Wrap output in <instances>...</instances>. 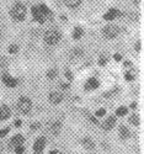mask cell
Returning <instances> with one entry per match:
<instances>
[{
	"mask_svg": "<svg viewBox=\"0 0 144 154\" xmlns=\"http://www.w3.org/2000/svg\"><path fill=\"white\" fill-rule=\"evenodd\" d=\"M44 146H46V138L44 137H40L37 138V140L33 144V152L35 154H42L43 153V149H44Z\"/></svg>",
	"mask_w": 144,
	"mask_h": 154,
	"instance_id": "obj_5",
	"label": "cell"
},
{
	"mask_svg": "<svg viewBox=\"0 0 144 154\" xmlns=\"http://www.w3.org/2000/svg\"><path fill=\"white\" fill-rule=\"evenodd\" d=\"M17 106H19V109H20V111L22 113H29L31 107H32V104H31V101H30L29 97H21L19 100Z\"/></svg>",
	"mask_w": 144,
	"mask_h": 154,
	"instance_id": "obj_3",
	"label": "cell"
},
{
	"mask_svg": "<svg viewBox=\"0 0 144 154\" xmlns=\"http://www.w3.org/2000/svg\"><path fill=\"white\" fill-rule=\"evenodd\" d=\"M83 33H84V31H83L81 27H75L74 29V32H73V37L74 38H80L83 36Z\"/></svg>",
	"mask_w": 144,
	"mask_h": 154,
	"instance_id": "obj_19",
	"label": "cell"
},
{
	"mask_svg": "<svg viewBox=\"0 0 144 154\" xmlns=\"http://www.w3.org/2000/svg\"><path fill=\"white\" fill-rule=\"evenodd\" d=\"M118 33V27L115 26V25H107L106 27L103 29V36L106 38H113Z\"/></svg>",
	"mask_w": 144,
	"mask_h": 154,
	"instance_id": "obj_4",
	"label": "cell"
},
{
	"mask_svg": "<svg viewBox=\"0 0 144 154\" xmlns=\"http://www.w3.org/2000/svg\"><path fill=\"white\" fill-rule=\"evenodd\" d=\"M120 136H121L123 139L128 138V137H129V130H128L127 127H124V126H121V128H120Z\"/></svg>",
	"mask_w": 144,
	"mask_h": 154,
	"instance_id": "obj_16",
	"label": "cell"
},
{
	"mask_svg": "<svg viewBox=\"0 0 144 154\" xmlns=\"http://www.w3.org/2000/svg\"><path fill=\"white\" fill-rule=\"evenodd\" d=\"M32 15H33V17H35L38 22H41V23H43L44 20H46L44 15L41 12V10H40V8H38V6H32Z\"/></svg>",
	"mask_w": 144,
	"mask_h": 154,
	"instance_id": "obj_6",
	"label": "cell"
},
{
	"mask_svg": "<svg viewBox=\"0 0 144 154\" xmlns=\"http://www.w3.org/2000/svg\"><path fill=\"white\" fill-rule=\"evenodd\" d=\"M106 62H107V58H106V57H101V58H100V60H99V63L101 64V66H103V64H106Z\"/></svg>",
	"mask_w": 144,
	"mask_h": 154,
	"instance_id": "obj_27",
	"label": "cell"
},
{
	"mask_svg": "<svg viewBox=\"0 0 144 154\" xmlns=\"http://www.w3.org/2000/svg\"><path fill=\"white\" fill-rule=\"evenodd\" d=\"M60 131V123L59 122H54L53 125L51 126V132L52 134H58Z\"/></svg>",
	"mask_w": 144,
	"mask_h": 154,
	"instance_id": "obj_15",
	"label": "cell"
},
{
	"mask_svg": "<svg viewBox=\"0 0 144 154\" xmlns=\"http://www.w3.org/2000/svg\"><path fill=\"white\" fill-rule=\"evenodd\" d=\"M116 113H117V116H123V115L127 113V107H124V106L118 107V109H117V111H116Z\"/></svg>",
	"mask_w": 144,
	"mask_h": 154,
	"instance_id": "obj_20",
	"label": "cell"
},
{
	"mask_svg": "<svg viewBox=\"0 0 144 154\" xmlns=\"http://www.w3.org/2000/svg\"><path fill=\"white\" fill-rule=\"evenodd\" d=\"M15 126L20 127V126H21V121H19V120H17V121H15Z\"/></svg>",
	"mask_w": 144,
	"mask_h": 154,
	"instance_id": "obj_33",
	"label": "cell"
},
{
	"mask_svg": "<svg viewBox=\"0 0 144 154\" xmlns=\"http://www.w3.org/2000/svg\"><path fill=\"white\" fill-rule=\"evenodd\" d=\"M9 117H10V109L6 105L2 106L0 107V120H6Z\"/></svg>",
	"mask_w": 144,
	"mask_h": 154,
	"instance_id": "obj_12",
	"label": "cell"
},
{
	"mask_svg": "<svg viewBox=\"0 0 144 154\" xmlns=\"http://www.w3.org/2000/svg\"><path fill=\"white\" fill-rule=\"evenodd\" d=\"M97 86H99V82L95 78H90L86 82V84H85V89H86V90H93V89H96Z\"/></svg>",
	"mask_w": 144,
	"mask_h": 154,
	"instance_id": "obj_11",
	"label": "cell"
},
{
	"mask_svg": "<svg viewBox=\"0 0 144 154\" xmlns=\"http://www.w3.org/2000/svg\"><path fill=\"white\" fill-rule=\"evenodd\" d=\"M118 15H120L118 10H117V9H111L107 14L103 15V17H105V20H113L116 16H118Z\"/></svg>",
	"mask_w": 144,
	"mask_h": 154,
	"instance_id": "obj_13",
	"label": "cell"
},
{
	"mask_svg": "<svg viewBox=\"0 0 144 154\" xmlns=\"http://www.w3.org/2000/svg\"><path fill=\"white\" fill-rule=\"evenodd\" d=\"M49 154H62V153H60L59 150H52Z\"/></svg>",
	"mask_w": 144,
	"mask_h": 154,
	"instance_id": "obj_31",
	"label": "cell"
},
{
	"mask_svg": "<svg viewBox=\"0 0 144 154\" xmlns=\"http://www.w3.org/2000/svg\"><path fill=\"white\" fill-rule=\"evenodd\" d=\"M115 122H116L115 117H113V116H111V117H109L106 121H105V122L102 123V128H103L105 131H110L111 128L115 126Z\"/></svg>",
	"mask_w": 144,
	"mask_h": 154,
	"instance_id": "obj_10",
	"label": "cell"
},
{
	"mask_svg": "<svg viewBox=\"0 0 144 154\" xmlns=\"http://www.w3.org/2000/svg\"><path fill=\"white\" fill-rule=\"evenodd\" d=\"M59 40H60V33L54 29L48 30L44 35V41L48 45H56V43L59 42Z\"/></svg>",
	"mask_w": 144,
	"mask_h": 154,
	"instance_id": "obj_2",
	"label": "cell"
},
{
	"mask_svg": "<svg viewBox=\"0 0 144 154\" xmlns=\"http://www.w3.org/2000/svg\"><path fill=\"white\" fill-rule=\"evenodd\" d=\"M2 150H3V146H2V143H0V153H2Z\"/></svg>",
	"mask_w": 144,
	"mask_h": 154,
	"instance_id": "obj_34",
	"label": "cell"
},
{
	"mask_svg": "<svg viewBox=\"0 0 144 154\" xmlns=\"http://www.w3.org/2000/svg\"><path fill=\"white\" fill-rule=\"evenodd\" d=\"M134 2H136V3H137V4H138V3H139V0H134Z\"/></svg>",
	"mask_w": 144,
	"mask_h": 154,
	"instance_id": "obj_35",
	"label": "cell"
},
{
	"mask_svg": "<svg viewBox=\"0 0 144 154\" xmlns=\"http://www.w3.org/2000/svg\"><path fill=\"white\" fill-rule=\"evenodd\" d=\"M115 59L116 60H121V56L120 54H115Z\"/></svg>",
	"mask_w": 144,
	"mask_h": 154,
	"instance_id": "obj_32",
	"label": "cell"
},
{
	"mask_svg": "<svg viewBox=\"0 0 144 154\" xmlns=\"http://www.w3.org/2000/svg\"><path fill=\"white\" fill-rule=\"evenodd\" d=\"M83 146L89 150H93L95 148V143L93 142V139L91 138H84L83 139Z\"/></svg>",
	"mask_w": 144,
	"mask_h": 154,
	"instance_id": "obj_14",
	"label": "cell"
},
{
	"mask_svg": "<svg viewBox=\"0 0 144 154\" xmlns=\"http://www.w3.org/2000/svg\"><path fill=\"white\" fill-rule=\"evenodd\" d=\"M11 16L17 21H21L26 16V8L22 4H15L11 9Z\"/></svg>",
	"mask_w": 144,
	"mask_h": 154,
	"instance_id": "obj_1",
	"label": "cell"
},
{
	"mask_svg": "<svg viewBox=\"0 0 144 154\" xmlns=\"http://www.w3.org/2000/svg\"><path fill=\"white\" fill-rule=\"evenodd\" d=\"M56 75H57V69H49L48 73H47V76H48L49 79L56 78Z\"/></svg>",
	"mask_w": 144,
	"mask_h": 154,
	"instance_id": "obj_21",
	"label": "cell"
},
{
	"mask_svg": "<svg viewBox=\"0 0 144 154\" xmlns=\"http://www.w3.org/2000/svg\"><path fill=\"white\" fill-rule=\"evenodd\" d=\"M63 100V95L58 91H52L49 94V101L52 104H59V102Z\"/></svg>",
	"mask_w": 144,
	"mask_h": 154,
	"instance_id": "obj_8",
	"label": "cell"
},
{
	"mask_svg": "<svg viewBox=\"0 0 144 154\" xmlns=\"http://www.w3.org/2000/svg\"><path fill=\"white\" fill-rule=\"evenodd\" d=\"M17 51H19V47H17L16 45H11V46L9 47V52H10V53H16Z\"/></svg>",
	"mask_w": 144,
	"mask_h": 154,
	"instance_id": "obj_24",
	"label": "cell"
},
{
	"mask_svg": "<svg viewBox=\"0 0 144 154\" xmlns=\"http://www.w3.org/2000/svg\"><path fill=\"white\" fill-rule=\"evenodd\" d=\"M22 143H23V137H22L21 134H16L15 137H12L11 142H10L11 147H14V149H15L16 147H20V146H22Z\"/></svg>",
	"mask_w": 144,
	"mask_h": 154,
	"instance_id": "obj_9",
	"label": "cell"
},
{
	"mask_svg": "<svg viewBox=\"0 0 144 154\" xmlns=\"http://www.w3.org/2000/svg\"><path fill=\"white\" fill-rule=\"evenodd\" d=\"M38 127H40V125H38V123H33V125L31 126V128H32V130H37Z\"/></svg>",
	"mask_w": 144,
	"mask_h": 154,
	"instance_id": "obj_29",
	"label": "cell"
},
{
	"mask_svg": "<svg viewBox=\"0 0 144 154\" xmlns=\"http://www.w3.org/2000/svg\"><path fill=\"white\" fill-rule=\"evenodd\" d=\"M105 112H106V111H105V109H100V110L96 112V116H103Z\"/></svg>",
	"mask_w": 144,
	"mask_h": 154,
	"instance_id": "obj_28",
	"label": "cell"
},
{
	"mask_svg": "<svg viewBox=\"0 0 144 154\" xmlns=\"http://www.w3.org/2000/svg\"><path fill=\"white\" fill-rule=\"evenodd\" d=\"M3 82H4V84L6 86H10V88H14V86L17 85V80L14 79L12 76H10L9 74H4L3 75Z\"/></svg>",
	"mask_w": 144,
	"mask_h": 154,
	"instance_id": "obj_7",
	"label": "cell"
},
{
	"mask_svg": "<svg viewBox=\"0 0 144 154\" xmlns=\"http://www.w3.org/2000/svg\"><path fill=\"white\" fill-rule=\"evenodd\" d=\"M10 131V128L9 127H6V128H3L2 131H0V137H5L6 134H8V132Z\"/></svg>",
	"mask_w": 144,
	"mask_h": 154,
	"instance_id": "obj_25",
	"label": "cell"
},
{
	"mask_svg": "<svg viewBox=\"0 0 144 154\" xmlns=\"http://www.w3.org/2000/svg\"><path fill=\"white\" fill-rule=\"evenodd\" d=\"M23 150H25V149H23V147H22V146H20V147H16V148H15L16 154H22V153H23Z\"/></svg>",
	"mask_w": 144,
	"mask_h": 154,
	"instance_id": "obj_26",
	"label": "cell"
},
{
	"mask_svg": "<svg viewBox=\"0 0 144 154\" xmlns=\"http://www.w3.org/2000/svg\"><path fill=\"white\" fill-rule=\"evenodd\" d=\"M40 10H41V12H42V14L44 15V17H47V16H52V12H51V10L46 6V5H41L40 6Z\"/></svg>",
	"mask_w": 144,
	"mask_h": 154,
	"instance_id": "obj_18",
	"label": "cell"
},
{
	"mask_svg": "<svg viewBox=\"0 0 144 154\" xmlns=\"http://www.w3.org/2000/svg\"><path fill=\"white\" fill-rule=\"evenodd\" d=\"M73 56H74V57H80V56H83V49H81V48L74 49V51H73Z\"/></svg>",
	"mask_w": 144,
	"mask_h": 154,
	"instance_id": "obj_23",
	"label": "cell"
},
{
	"mask_svg": "<svg viewBox=\"0 0 144 154\" xmlns=\"http://www.w3.org/2000/svg\"><path fill=\"white\" fill-rule=\"evenodd\" d=\"M80 2L81 0H64V3L67 4L69 8H75V6H78L80 4Z\"/></svg>",
	"mask_w": 144,
	"mask_h": 154,
	"instance_id": "obj_17",
	"label": "cell"
},
{
	"mask_svg": "<svg viewBox=\"0 0 144 154\" xmlns=\"http://www.w3.org/2000/svg\"><path fill=\"white\" fill-rule=\"evenodd\" d=\"M129 121H130V123H133V125H138V123H139V117H138V115H133V116H130Z\"/></svg>",
	"mask_w": 144,
	"mask_h": 154,
	"instance_id": "obj_22",
	"label": "cell"
},
{
	"mask_svg": "<svg viewBox=\"0 0 144 154\" xmlns=\"http://www.w3.org/2000/svg\"><path fill=\"white\" fill-rule=\"evenodd\" d=\"M65 74H67V76H68L69 79H72V74H70V72H69V70H65Z\"/></svg>",
	"mask_w": 144,
	"mask_h": 154,
	"instance_id": "obj_30",
	"label": "cell"
}]
</instances>
